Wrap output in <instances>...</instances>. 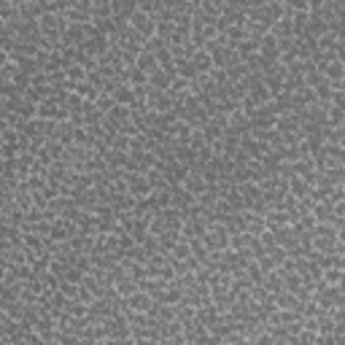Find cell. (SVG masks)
Instances as JSON below:
<instances>
[{"label":"cell","instance_id":"2","mask_svg":"<svg viewBox=\"0 0 345 345\" xmlns=\"http://www.w3.org/2000/svg\"><path fill=\"white\" fill-rule=\"evenodd\" d=\"M135 65H138L141 71H146V73H154V71H157V65H159V59H157V54H154V52H146V49H141V54H138Z\"/></svg>","mask_w":345,"mask_h":345},{"label":"cell","instance_id":"3","mask_svg":"<svg viewBox=\"0 0 345 345\" xmlns=\"http://www.w3.org/2000/svg\"><path fill=\"white\" fill-rule=\"evenodd\" d=\"M192 59H194V65H197V71H200V73L213 71V57H211V52H208V49H197Z\"/></svg>","mask_w":345,"mask_h":345},{"label":"cell","instance_id":"7","mask_svg":"<svg viewBox=\"0 0 345 345\" xmlns=\"http://www.w3.org/2000/svg\"><path fill=\"white\" fill-rule=\"evenodd\" d=\"M113 97H116V103H122V106H129V103H132V97H135V92L129 87H124V84H119L116 92H113Z\"/></svg>","mask_w":345,"mask_h":345},{"label":"cell","instance_id":"4","mask_svg":"<svg viewBox=\"0 0 345 345\" xmlns=\"http://www.w3.org/2000/svg\"><path fill=\"white\" fill-rule=\"evenodd\" d=\"M321 71H324V76H327V78H332V81H340V78L345 76V62H343V59H332V62L324 65Z\"/></svg>","mask_w":345,"mask_h":345},{"label":"cell","instance_id":"6","mask_svg":"<svg viewBox=\"0 0 345 345\" xmlns=\"http://www.w3.org/2000/svg\"><path fill=\"white\" fill-rule=\"evenodd\" d=\"M243 148H246V151L251 154V157H262L264 151H270V148L264 146V143H256V141H251V138H243Z\"/></svg>","mask_w":345,"mask_h":345},{"label":"cell","instance_id":"10","mask_svg":"<svg viewBox=\"0 0 345 345\" xmlns=\"http://www.w3.org/2000/svg\"><path fill=\"white\" fill-rule=\"evenodd\" d=\"M316 218H321V221L327 218V221H329V218H332V202H327V205H316Z\"/></svg>","mask_w":345,"mask_h":345},{"label":"cell","instance_id":"16","mask_svg":"<svg viewBox=\"0 0 345 345\" xmlns=\"http://www.w3.org/2000/svg\"><path fill=\"white\" fill-rule=\"evenodd\" d=\"M176 254H178V256H186V254H189V248H186V246H178V251H176Z\"/></svg>","mask_w":345,"mask_h":345},{"label":"cell","instance_id":"12","mask_svg":"<svg viewBox=\"0 0 345 345\" xmlns=\"http://www.w3.org/2000/svg\"><path fill=\"white\" fill-rule=\"evenodd\" d=\"M129 305H132V308H146V305H148V297H146V294H138V297L129 299Z\"/></svg>","mask_w":345,"mask_h":345},{"label":"cell","instance_id":"14","mask_svg":"<svg viewBox=\"0 0 345 345\" xmlns=\"http://www.w3.org/2000/svg\"><path fill=\"white\" fill-rule=\"evenodd\" d=\"M278 305H281V308H291L294 299H291V297H281V299H278Z\"/></svg>","mask_w":345,"mask_h":345},{"label":"cell","instance_id":"15","mask_svg":"<svg viewBox=\"0 0 345 345\" xmlns=\"http://www.w3.org/2000/svg\"><path fill=\"white\" fill-rule=\"evenodd\" d=\"M119 289H122L124 294H127V291H135V283H122V286H119Z\"/></svg>","mask_w":345,"mask_h":345},{"label":"cell","instance_id":"5","mask_svg":"<svg viewBox=\"0 0 345 345\" xmlns=\"http://www.w3.org/2000/svg\"><path fill=\"white\" fill-rule=\"evenodd\" d=\"M183 186H186V192H192V194H202L205 189H208V181H205V178H200V176H186Z\"/></svg>","mask_w":345,"mask_h":345},{"label":"cell","instance_id":"11","mask_svg":"<svg viewBox=\"0 0 345 345\" xmlns=\"http://www.w3.org/2000/svg\"><path fill=\"white\" fill-rule=\"evenodd\" d=\"M291 186H294V194H299V197H302V194L308 192V181H305V178H302V181H299V178H294Z\"/></svg>","mask_w":345,"mask_h":345},{"label":"cell","instance_id":"8","mask_svg":"<svg viewBox=\"0 0 345 345\" xmlns=\"http://www.w3.org/2000/svg\"><path fill=\"white\" fill-rule=\"evenodd\" d=\"M316 94H318V100H321V103H329V100H332V89H329V78H324V81L316 87Z\"/></svg>","mask_w":345,"mask_h":345},{"label":"cell","instance_id":"9","mask_svg":"<svg viewBox=\"0 0 345 345\" xmlns=\"http://www.w3.org/2000/svg\"><path fill=\"white\" fill-rule=\"evenodd\" d=\"M129 81H135V84H148V76H146V71H141V68H132V71H129Z\"/></svg>","mask_w":345,"mask_h":345},{"label":"cell","instance_id":"13","mask_svg":"<svg viewBox=\"0 0 345 345\" xmlns=\"http://www.w3.org/2000/svg\"><path fill=\"white\" fill-rule=\"evenodd\" d=\"M259 267H262V270H272L275 267V259L272 256H262V259H259Z\"/></svg>","mask_w":345,"mask_h":345},{"label":"cell","instance_id":"1","mask_svg":"<svg viewBox=\"0 0 345 345\" xmlns=\"http://www.w3.org/2000/svg\"><path fill=\"white\" fill-rule=\"evenodd\" d=\"M132 27L141 30L146 38H151V33H157V22H154V17H148L146 11H135L132 14Z\"/></svg>","mask_w":345,"mask_h":345}]
</instances>
